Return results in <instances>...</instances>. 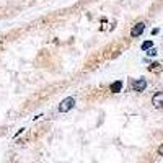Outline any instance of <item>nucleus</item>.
Returning a JSON list of instances; mask_svg holds the SVG:
<instances>
[{
  "label": "nucleus",
  "mask_w": 163,
  "mask_h": 163,
  "mask_svg": "<svg viewBox=\"0 0 163 163\" xmlns=\"http://www.w3.org/2000/svg\"><path fill=\"white\" fill-rule=\"evenodd\" d=\"M75 106V100L69 96V98H65V100H62L60 104H59V111L60 113H67V111H70L72 108Z\"/></svg>",
  "instance_id": "obj_1"
},
{
  "label": "nucleus",
  "mask_w": 163,
  "mask_h": 163,
  "mask_svg": "<svg viewBox=\"0 0 163 163\" xmlns=\"http://www.w3.org/2000/svg\"><path fill=\"white\" fill-rule=\"evenodd\" d=\"M152 103H153V106L158 108V109L163 108V92H157L155 95H153Z\"/></svg>",
  "instance_id": "obj_2"
},
{
  "label": "nucleus",
  "mask_w": 163,
  "mask_h": 163,
  "mask_svg": "<svg viewBox=\"0 0 163 163\" xmlns=\"http://www.w3.org/2000/svg\"><path fill=\"white\" fill-rule=\"evenodd\" d=\"M143 30H145V25H143V23H137V25L131 30V36H132V38L140 36L142 33H143Z\"/></svg>",
  "instance_id": "obj_3"
},
{
  "label": "nucleus",
  "mask_w": 163,
  "mask_h": 163,
  "mask_svg": "<svg viewBox=\"0 0 163 163\" xmlns=\"http://www.w3.org/2000/svg\"><path fill=\"white\" fill-rule=\"evenodd\" d=\"M132 88L136 90V92H143V90L147 88V82L143 80V78H139V80H136V82H134Z\"/></svg>",
  "instance_id": "obj_4"
},
{
  "label": "nucleus",
  "mask_w": 163,
  "mask_h": 163,
  "mask_svg": "<svg viewBox=\"0 0 163 163\" xmlns=\"http://www.w3.org/2000/svg\"><path fill=\"white\" fill-rule=\"evenodd\" d=\"M121 88H122V82L121 80L114 82V83H111V87H109V90H111L113 93H119V92H121Z\"/></svg>",
  "instance_id": "obj_5"
},
{
  "label": "nucleus",
  "mask_w": 163,
  "mask_h": 163,
  "mask_svg": "<svg viewBox=\"0 0 163 163\" xmlns=\"http://www.w3.org/2000/svg\"><path fill=\"white\" fill-rule=\"evenodd\" d=\"M152 46H153V41H145L142 44V51H148V49H152Z\"/></svg>",
  "instance_id": "obj_6"
},
{
  "label": "nucleus",
  "mask_w": 163,
  "mask_h": 163,
  "mask_svg": "<svg viewBox=\"0 0 163 163\" xmlns=\"http://www.w3.org/2000/svg\"><path fill=\"white\" fill-rule=\"evenodd\" d=\"M147 56H152V57H155V56H157V51H155V49H150V51L147 52Z\"/></svg>",
  "instance_id": "obj_7"
},
{
  "label": "nucleus",
  "mask_w": 163,
  "mask_h": 163,
  "mask_svg": "<svg viewBox=\"0 0 163 163\" xmlns=\"http://www.w3.org/2000/svg\"><path fill=\"white\" fill-rule=\"evenodd\" d=\"M158 153H163V145H161L160 148H158Z\"/></svg>",
  "instance_id": "obj_8"
}]
</instances>
